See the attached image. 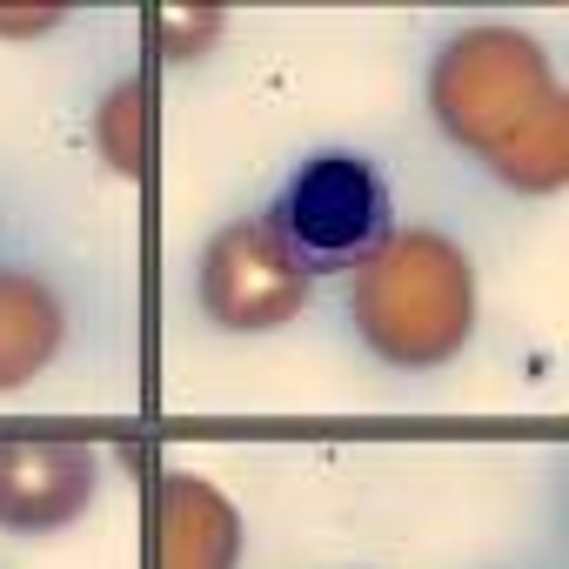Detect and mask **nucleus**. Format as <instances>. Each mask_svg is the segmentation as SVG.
<instances>
[{
    "instance_id": "obj_1",
    "label": "nucleus",
    "mask_w": 569,
    "mask_h": 569,
    "mask_svg": "<svg viewBox=\"0 0 569 569\" xmlns=\"http://www.w3.org/2000/svg\"><path fill=\"white\" fill-rule=\"evenodd\" d=\"M396 234V194L389 174L356 154V148H322L302 168H289L261 208V241L274 268H289L302 281L356 274L369 268Z\"/></svg>"
}]
</instances>
